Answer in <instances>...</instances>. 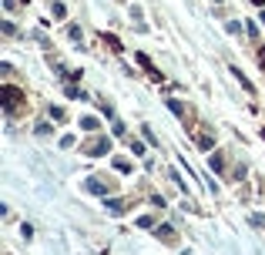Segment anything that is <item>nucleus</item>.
Listing matches in <instances>:
<instances>
[{"mask_svg": "<svg viewBox=\"0 0 265 255\" xmlns=\"http://www.w3.org/2000/svg\"><path fill=\"white\" fill-rule=\"evenodd\" d=\"M108 151H111V141H108V138H91V141L81 144V155H88V158L108 155Z\"/></svg>", "mask_w": 265, "mask_h": 255, "instance_id": "obj_1", "label": "nucleus"}, {"mask_svg": "<svg viewBox=\"0 0 265 255\" xmlns=\"http://www.w3.org/2000/svg\"><path fill=\"white\" fill-rule=\"evenodd\" d=\"M118 188L111 178H88L84 181V191H91V195H111V191Z\"/></svg>", "mask_w": 265, "mask_h": 255, "instance_id": "obj_2", "label": "nucleus"}, {"mask_svg": "<svg viewBox=\"0 0 265 255\" xmlns=\"http://www.w3.org/2000/svg\"><path fill=\"white\" fill-rule=\"evenodd\" d=\"M0 101H4V108H7V111H14V108L24 101V91L14 88V84H7V88H0Z\"/></svg>", "mask_w": 265, "mask_h": 255, "instance_id": "obj_3", "label": "nucleus"}, {"mask_svg": "<svg viewBox=\"0 0 265 255\" xmlns=\"http://www.w3.org/2000/svg\"><path fill=\"white\" fill-rule=\"evenodd\" d=\"M155 238L165 245H178V232L171 228V225H155Z\"/></svg>", "mask_w": 265, "mask_h": 255, "instance_id": "obj_4", "label": "nucleus"}, {"mask_svg": "<svg viewBox=\"0 0 265 255\" xmlns=\"http://www.w3.org/2000/svg\"><path fill=\"white\" fill-rule=\"evenodd\" d=\"M104 208H108V215H124V211H128V201L111 198V201H104Z\"/></svg>", "mask_w": 265, "mask_h": 255, "instance_id": "obj_5", "label": "nucleus"}, {"mask_svg": "<svg viewBox=\"0 0 265 255\" xmlns=\"http://www.w3.org/2000/svg\"><path fill=\"white\" fill-rule=\"evenodd\" d=\"M138 64H141V67H144V71H148V74H151V78H155V81H161V74H158V67L151 64V61H148V57H144V54H138Z\"/></svg>", "mask_w": 265, "mask_h": 255, "instance_id": "obj_6", "label": "nucleus"}, {"mask_svg": "<svg viewBox=\"0 0 265 255\" xmlns=\"http://www.w3.org/2000/svg\"><path fill=\"white\" fill-rule=\"evenodd\" d=\"M104 44H108L111 51H114V54H121V51H124V47H121V41H118L114 34H104Z\"/></svg>", "mask_w": 265, "mask_h": 255, "instance_id": "obj_7", "label": "nucleus"}, {"mask_svg": "<svg viewBox=\"0 0 265 255\" xmlns=\"http://www.w3.org/2000/svg\"><path fill=\"white\" fill-rule=\"evenodd\" d=\"M81 128L84 131H98V118H81Z\"/></svg>", "mask_w": 265, "mask_h": 255, "instance_id": "obj_8", "label": "nucleus"}, {"mask_svg": "<svg viewBox=\"0 0 265 255\" xmlns=\"http://www.w3.org/2000/svg\"><path fill=\"white\" fill-rule=\"evenodd\" d=\"M168 108H171V111H175L178 118H185V108H181V101H178V98H171V101H168Z\"/></svg>", "mask_w": 265, "mask_h": 255, "instance_id": "obj_9", "label": "nucleus"}, {"mask_svg": "<svg viewBox=\"0 0 265 255\" xmlns=\"http://www.w3.org/2000/svg\"><path fill=\"white\" fill-rule=\"evenodd\" d=\"M138 225H141V228H155V215H141Z\"/></svg>", "mask_w": 265, "mask_h": 255, "instance_id": "obj_10", "label": "nucleus"}, {"mask_svg": "<svg viewBox=\"0 0 265 255\" xmlns=\"http://www.w3.org/2000/svg\"><path fill=\"white\" fill-rule=\"evenodd\" d=\"M208 165H211V171H221V168H225V161H221L218 155H211V158H208Z\"/></svg>", "mask_w": 265, "mask_h": 255, "instance_id": "obj_11", "label": "nucleus"}, {"mask_svg": "<svg viewBox=\"0 0 265 255\" xmlns=\"http://www.w3.org/2000/svg\"><path fill=\"white\" fill-rule=\"evenodd\" d=\"M114 168H118V171H131V161H124V158H118V161H114Z\"/></svg>", "mask_w": 265, "mask_h": 255, "instance_id": "obj_12", "label": "nucleus"}, {"mask_svg": "<svg viewBox=\"0 0 265 255\" xmlns=\"http://www.w3.org/2000/svg\"><path fill=\"white\" fill-rule=\"evenodd\" d=\"M61 148H74V134H64V138H61Z\"/></svg>", "mask_w": 265, "mask_h": 255, "instance_id": "obj_13", "label": "nucleus"}, {"mask_svg": "<svg viewBox=\"0 0 265 255\" xmlns=\"http://www.w3.org/2000/svg\"><path fill=\"white\" fill-rule=\"evenodd\" d=\"M258 61H262V67H265V47H262V54H258Z\"/></svg>", "mask_w": 265, "mask_h": 255, "instance_id": "obj_14", "label": "nucleus"}, {"mask_svg": "<svg viewBox=\"0 0 265 255\" xmlns=\"http://www.w3.org/2000/svg\"><path fill=\"white\" fill-rule=\"evenodd\" d=\"M252 4H258V7H262V4H265V0H252Z\"/></svg>", "mask_w": 265, "mask_h": 255, "instance_id": "obj_15", "label": "nucleus"}, {"mask_svg": "<svg viewBox=\"0 0 265 255\" xmlns=\"http://www.w3.org/2000/svg\"><path fill=\"white\" fill-rule=\"evenodd\" d=\"M262 138H265V131H262Z\"/></svg>", "mask_w": 265, "mask_h": 255, "instance_id": "obj_16", "label": "nucleus"}, {"mask_svg": "<svg viewBox=\"0 0 265 255\" xmlns=\"http://www.w3.org/2000/svg\"><path fill=\"white\" fill-rule=\"evenodd\" d=\"M118 4H121V0H118Z\"/></svg>", "mask_w": 265, "mask_h": 255, "instance_id": "obj_17", "label": "nucleus"}]
</instances>
